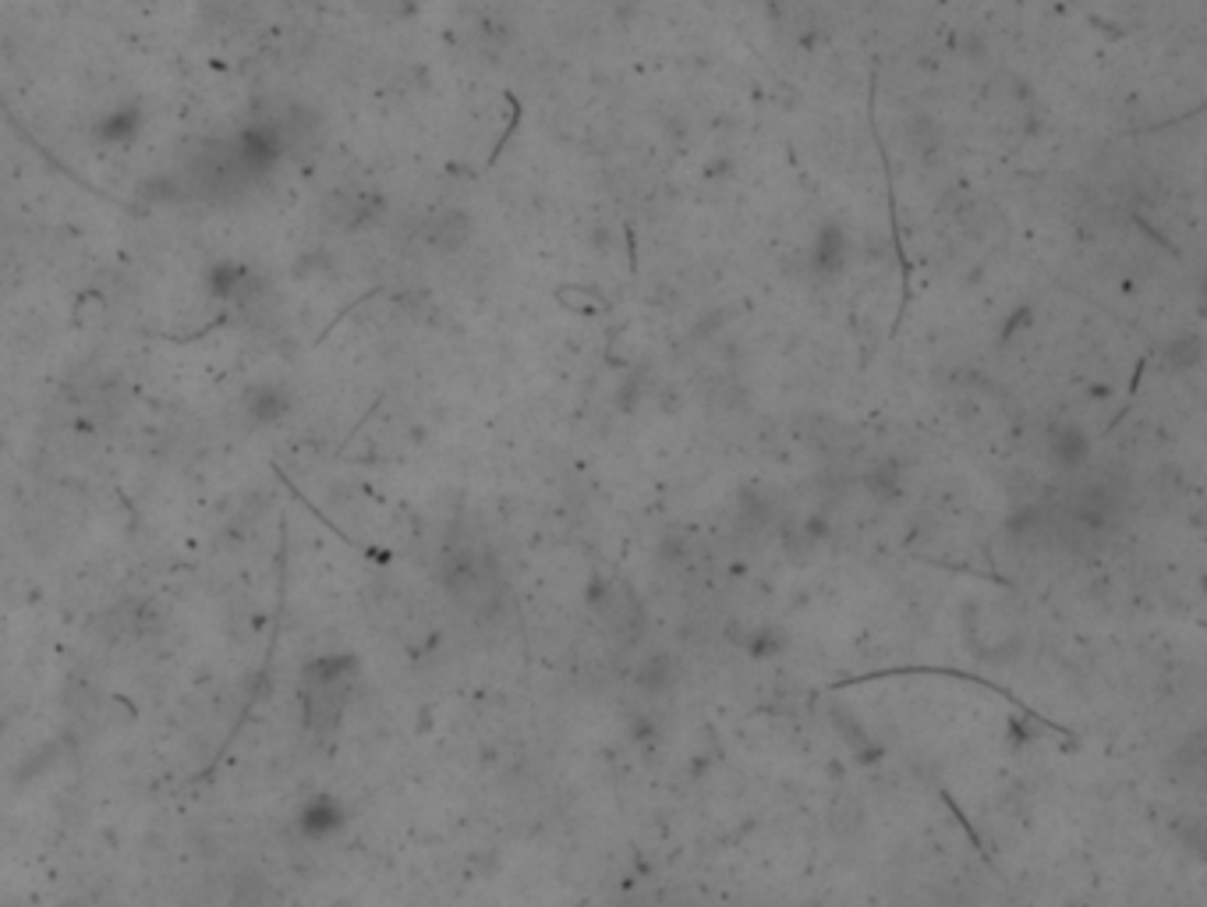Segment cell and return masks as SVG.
Masks as SVG:
<instances>
[{
  "instance_id": "obj_1",
  "label": "cell",
  "mask_w": 1207,
  "mask_h": 907,
  "mask_svg": "<svg viewBox=\"0 0 1207 907\" xmlns=\"http://www.w3.org/2000/svg\"><path fill=\"white\" fill-rule=\"evenodd\" d=\"M348 667H351V659H344V656L316 659V664L308 667L305 695H308V713H312V719H319L322 713H333V719H337V713L344 710Z\"/></svg>"
},
{
  "instance_id": "obj_2",
  "label": "cell",
  "mask_w": 1207,
  "mask_h": 907,
  "mask_svg": "<svg viewBox=\"0 0 1207 907\" xmlns=\"http://www.w3.org/2000/svg\"><path fill=\"white\" fill-rule=\"evenodd\" d=\"M680 681V659L667 649L659 653H648L638 670H634V688L641 691V695H667V691H673Z\"/></svg>"
},
{
  "instance_id": "obj_3",
  "label": "cell",
  "mask_w": 1207,
  "mask_h": 907,
  "mask_svg": "<svg viewBox=\"0 0 1207 907\" xmlns=\"http://www.w3.org/2000/svg\"><path fill=\"white\" fill-rule=\"evenodd\" d=\"M1088 457H1091V437L1080 426L1066 422L1048 437V461L1059 472H1077L1088 465Z\"/></svg>"
},
{
  "instance_id": "obj_4",
  "label": "cell",
  "mask_w": 1207,
  "mask_h": 907,
  "mask_svg": "<svg viewBox=\"0 0 1207 907\" xmlns=\"http://www.w3.org/2000/svg\"><path fill=\"white\" fill-rule=\"evenodd\" d=\"M425 235L432 241V249L457 252V249H464V245L471 241V217L464 209H443L440 217H432Z\"/></svg>"
},
{
  "instance_id": "obj_5",
  "label": "cell",
  "mask_w": 1207,
  "mask_h": 907,
  "mask_svg": "<svg viewBox=\"0 0 1207 907\" xmlns=\"http://www.w3.org/2000/svg\"><path fill=\"white\" fill-rule=\"evenodd\" d=\"M846 263V235L840 224H825L822 230L815 235V245H811V267L822 273V276H832L840 273Z\"/></svg>"
},
{
  "instance_id": "obj_6",
  "label": "cell",
  "mask_w": 1207,
  "mask_h": 907,
  "mask_svg": "<svg viewBox=\"0 0 1207 907\" xmlns=\"http://www.w3.org/2000/svg\"><path fill=\"white\" fill-rule=\"evenodd\" d=\"M556 302H560L567 313H578V316H602L610 309V302L602 298L599 291L578 287V284H567V287L556 291Z\"/></svg>"
},
{
  "instance_id": "obj_7",
  "label": "cell",
  "mask_w": 1207,
  "mask_h": 907,
  "mask_svg": "<svg viewBox=\"0 0 1207 907\" xmlns=\"http://www.w3.org/2000/svg\"><path fill=\"white\" fill-rule=\"evenodd\" d=\"M1200 355H1204L1200 333H1180V337H1172L1169 348H1165V362L1175 369V373H1189V369H1197Z\"/></svg>"
},
{
  "instance_id": "obj_8",
  "label": "cell",
  "mask_w": 1207,
  "mask_h": 907,
  "mask_svg": "<svg viewBox=\"0 0 1207 907\" xmlns=\"http://www.w3.org/2000/svg\"><path fill=\"white\" fill-rule=\"evenodd\" d=\"M864 489H868V494L881 503L896 500L900 497V468H896L892 461H881V465H875L868 475H864Z\"/></svg>"
}]
</instances>
